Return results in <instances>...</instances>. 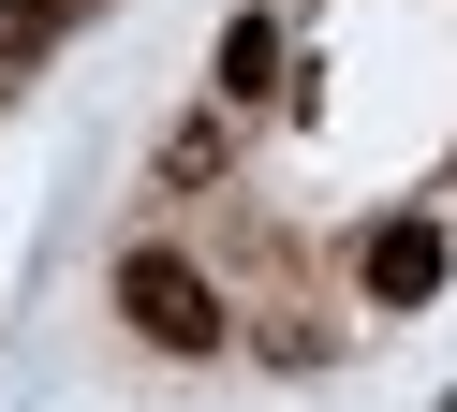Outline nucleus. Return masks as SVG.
Instances as JSON below:
<instances>
[{
    "mask_svg": "<svg viewBox=\"0 0 457 412\" xmlns=\"http://www.w3.org/2000/svg\"><path fill=\"white\" fill-rule=\"evenodd\" d=\"M119 309H133V339H162V353H207V339H221L207 265H178V251H133V265H119Z\"/></svg>",
    "mask_w": 457,
    "mask_h": 412,
    "instance_id": "nucleus-1",
    "label": "nucleus"
},
{
    "mask_svg": "<svg viewBox=\"0 0 457 412\" xmlns=\"http://www.w3.org/2000/svg\"><path fill=\"white\" fill-rule=\"evenodd\" d=\"M354 280L384 294V309H428V294H443V221H369Z\"/></svg>",
    "mask_w": 457,
    "mask_h": 412,
    "instance_id": "nucleus-2",
    "label": "nucleus"
},
{
    "mask_svg": "<svg viewBox=\"0 0 457 412\" xmlns=\"http://www.w3.org/2000/svg\"><path fill=\"white\" fill-rule=\"evenodd\" d=\"M266 88H280V29L237 15V29H221V103H266Z\"/></svg>",
    "mask_w": 457,
    "mask_h": 412,
    "instance_id": "nucleus-3",
    "label": "nucleus"
},
{
    "mask_svg": "<svg viewBox=\"0 0 457 412\" xmlns=\"http://www.w3.org/2000/svg\"><path fill=\"white\" fill-rule=\"evenodd\" d=\"M45 29H60L45 0H0V74H15V59H45Z\"/></svg>",
    "mask_w": 457,
    "mask_h": 412,
    "instance_id": "nucleus-4",
    "label": "nucleus"
}]
</instances>
